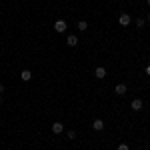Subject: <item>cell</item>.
Here are the masks:
<instances>
[{
	"mask_svg": "<svg viewBox=\"0 0 150 150\" xmlns=\"http://www.w3.org/2000/svg\"><path fill=\"white\" fill-rule=\"evenodd\" d=\"M0 104H2V94H0Z\"/></svg>",
	"mask_w": 150,
	"mask_h": 150,
	"instance_id": "16",
	"label": "cell"
},
{
	"mask_svg": "<svg viewBox=\"0 0 150 150\" xmlns=\"http://www.w3.org/2000/svg\"><path fill=\"white\" fill-rule=\"evenodd\" d=\"M146 2H148V6H150V0H146Z\"/></svg>",
	"mask_w": 150,
	"mask_h": 150,
	"instance_id": "17",
	"label": "cell"
},
{
	"mask_svg": "<svg viewBox=\"0 0 150 150\" xmlns=\"http://www.w3.org/2000/svg\"><path fill=\"white\" fill-rule=\"evenodd\" d=\"M20 78H22L24 82H30L32 80V72H30V70H22V72H20Z\"/></svg>",
	"mask_w": 150,
	"mask_h": 150,
	"instance_id": "9",
	"label": "cell"
},
{
	"mask_svg": "<svg viewBox=\"0 0 150 150\" xmlns=\"http://www.w3.org/2000/svg\"><path fill=\"white\" fill-rule=\"evenodd\" d=\"M78 30H80V32L88 30V22H86V20H78Z\"/></svg>",
	"mask_w": 150,
	"mask_h": 150,
	"instance_id": "10",
	"label": "cell"
},
{
	"mask_svg": "<svg viewBox=\"0 0 150 150\" xmlns=\"http://www.w3.org/2000/svg\"><path fill=\"white\" fill-rule=\"evenodd\" d=\"M54 30H56L58 34H62V32L66 30V20H56V22H54Z\"/></svg>",
	"mask_w": 150,
	"mask_h": 150,
	"instance_id": "3",
	"label": "cell"
},
{
	"mask_svg": "<svg viewBox=\"0 0 150 150\" xmlns=\"http://www.w3.org/2000/svg\"><path fill=\"white\" fill-rule=\"evenodd\" d=\"M148 20H150V12H148Z\"/></svg>",
	"mask_w": 150,
	"mask_h": 150,
	"instance_id": "18",
	"label": "cell"
},
{
	"mask_svg": "<svg viewBox=\"0 0 150 150\" xmlns=\"http://www.w3.org/2000/svg\"><path fill=\"white\" fill-rule=\"evenodd\" d=\"M142 106H144V102H142L140 98H134V100L130 102V108H132L134 112H140V110H142Z\"/></svg>",
	"mask_w": 150,
	"mask_h": 150,
	"instance_id": "2",
	"label": "cell"
},
{
	"mask_svg": "<svg viewBox=\"0 0 150 150\" xmlns=\"http://www.w3.org/2000/svg\"><path fill=\"white\" fill-rule=\"evenodd\" d=\"M118 22H120V26H128L130 24V14L128 12H122L120 18H118Z\"/></svg>",
	"mask_w": 150,
	"mask_h": 150,
	"instance_id": "5",
	"label": "cell"
},
{
	"mask_svg": "<svg viewBox=\"0 0 150 150\" xmlns=\"http://www.w3.org/2000/svg\"><path fill=\"white\" fill-rule=\"evenodd\" d=\"M114 92L118 94V96H124V94L128 92V86L126 84H122V82H120V84H116V88H114Z\"/></svg>",
	"mask_w": 150,
	"mask_h": 150,
	"instance_id": "4",
	"label": "cell"
},
{
	"mask_svg": "<svg viewBox=\"0 0 150 150\" xmlns=\"http://www.w3.org/2000/svg\"><path fill=\"white\" fill-rule=\"evenodd\" d=\"M66 138L74 140V138H76V130H68V132H66Z\"/></svg>",
	"mask_w": 150,
	"mask_h": 150,
	"instance_id": "11",
	"label": "cell"
},
{
	"mask_svg": "<svg viewBox=\"0 0 150 150\" xmlns=\"http://www.w3.org/2000/svg\"><path fill=\"white\" fill-rule=\"evenodd\" d=\"M94 76H96L98 80H104V78H106V68H104V66H96V68H94Z\"/></svg>",
	"mask_w": 150,
	"mask_h": 150,
	"instance_id": "1",
	"label": "cell"
},
{
	"mask_svg": "<svg viewBox=\"0 0 150 150\" xmlns=\"http://www.w3.org/2000/svg\"><path fill=\"white\" fill-rule=\"evenodd\" d=\"M52 132H54V134H62V132H64V124H62V122H54V124H52Z\"/></svg>",
	"mask_w": 150,
	"mask_h": 150,
	"instance_id": "7",
	"label": "cell"
},
{
	"mask_svg": "<svg viewBox=\"0 0 150 150\" xmlns=\"http://www.w3.org/2000/svg\"><path fill=\"white\" fill-rule=\"evenodd\" d=\"M116 150H130V148H128V144H118V148H116Z\"/></svg>",
	"mask_w": 150,
	"mask_h": 150,
	"instance_id": "13",
	"label": "cell"
},
{
	"mask_svg": "<svg viewBox=\"0 0 150 150\" xmlns=\"http://www.w3.org/2000/svg\"><path fill=\"white\" fill-rule=\"evenodd\" d=\"M146 74H148V76H150V64H148V66H146Z\"/></svg>",
	"mask_w": 150,
	"mask_h": 150,
	"instance_id": "14",
	"label": "cell"
},
{
	"mask_svg": "<svg viewBox=\"0 0 150 150\" xmlns=\"http://www.w3.org/2000/svg\"><path fill=\"white\" fill-rule=\"evenodd\" d=\"M66 44H68L70 48H74V46H78V36H74V34H70L68 38H66Z\"/></svg>",
	"mask_w": 150,
	"mask_h": 150,
	"instance_id": "6",
	"label": "cell"
},
{
	"mask_svg": "<svg viewBox=\"0 0 150 150\" xmlns=\"http://www.w3.org/2000/svg\"><path fill=\"white\" fill-rule=\"evenodd\" d=\"M136 28H144V18H136Z\"/></svg>",
	"mask_w": 150,
	"mask_h": 150,
	"instance_id": "12",
	"label": "cell"
},
{
	"mask_svg": "<svg viewBox=\"0 0 150 150\" xmlns=\"http://www.w3.org/2000/svg\"><path fill=\"white\" fill-rule=\"evenodd\" d=\"M2 92H4V86H2V84H0V94H2Z\"/></svg>",
	"mask_w": 150,
	"mask_h": 150,
	"instance_id": "15",
	"label": "cell"
},
{
	"mask_svg": "<svg viewBox=\"0 0 150 150\" xmlns=\"http://www.w3.org/2000/svg\"><path fill=\"white\" fill-rule=\"evenodd\" d=\"M92 128L96 130V132H100V130H104V122L100 120V118H96V120L92 122Z\"/></svg>",
	"mask_w": 150,
	"mask_h": 150,
	"instance_id": "8",
	"label": "cell"
}]
</instances>
